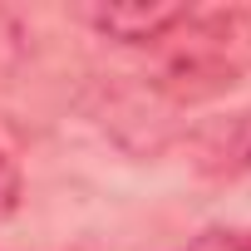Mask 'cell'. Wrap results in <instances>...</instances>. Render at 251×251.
I'll return each instance as SVG.
<instances>
[{"mask_svg": "<svg viewBox=\"0 0 251 251\" xmlns=\"http://www.w3.org/2000/svg\"><path fill=\"white\" fill-rule=\"evenodd\" d=\"M158 84L177 99H212L251 69V15L246 10H187L158 45Z\"/></svg>", "mask_w": 251, "mask_h": 251, "instance_id": "6da1fadb", "label": "cell"}, {"mask_svg": "<svg viewBox=\"0 0 251 251\" xmlns=\"http://www.w3.org/2000/svg\"><path fill=\"white\" fill-rule=\"evenodd\" d=\"M20 40H25V25H20V15L0 5V64H10V59L20 54Z\"/></svg>", "mask_w": 251, "mask_h": 251, "instance_id": "277c9868", "label": "cell"}, {"mask_svg": "<svg viewBox=\"0 0 251 251\" xmlns=\"http://www.w3.org/2000/svg\"><path fill=\"white\" fill-rule=\"evenodd\" d=\"M187 10L192 5L182 0H84L74 5V20L118 45H158L168 30L187 20Z\"/></svg>", "mask_w": 251, "mask_h": 251, "instance_id": "7a4b0ae2", "label": "cell"}, {"mask_svg": "<svg viewBox=\"0 0 251 251\" xmlns=\"http://www.w3.org/2000/svg\"><path fill=\"white\" fill-rule=\"evenodd\" d=\"M20 187H25V182H20V168L0 153V217H10V212L20 207Z\"/></svg>", "mask_w": 251, "mask_h": 251, "instance_id": "3957f363", "label": "cell"}]
</instances>
